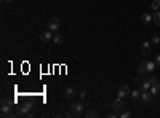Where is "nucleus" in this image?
Here are the masks:
<instances>
[{
  "instance_id": "obj_3",
  "label": "nucleus",
  "mask_w": 160,
  "mask_h": 118,
  "mask_svg": "<svg viewBox=\"0 0 160 118\" xmlns=\"http://www.w3.org/2000/svg\"><path fill=\"white\" fill-rule=\"evenodd\" d=\"M61 29V23H59V19L56 16H51V18H48V30H51L53 34H58Z\"/></svg>"
},
{
  "instance_id": "obj_7",
  "label": "nucleus",
  "mask_w": 160,
  "mask_h": 118,
  "mask_svg": "<svg viewBox=\"0 0 160 118\" xmlns=\"http://www.w3.org/2000/svg\"><path fill=\"white\" fill-rule=\"evenodd\" d=\"M152 43H151V41H143V43H141V53L144 54V56H149V54H151V46Z\"/></svg>"
},
{
  "instance_id": "obj_12",
  "label": "nucleus",
  "mask_w": 160,
  "mask_h": 118,
  "mask_svg": "<svg viewBox=\"0 0 160 118\" xmlns=\"http://www.w3.org/2000/svg\"><path fill=\"white\" fill-rule=\"evenodd\" d=\"M149 91L154 94V96H158V94H160V83H155V85H152Z\"/></svg>"
},
{
  "instance_id": "obj_21",
  "label": "nucleus",
  "mask_w": 160,
  "mask_h": 118,
  "mask_svg": "<svg viewBox=\"0 0 160 118\" xmlns=\"http://www.w3.org/2000/svg\"><path fill=\"white\" fill-rule=\"evenodd\" d=\"M151 43H152V45H158V43H160V37H158V35H154V37L151 38Z\"/></svg>"
},
{
  "instance_id": "obj_15",
  "label": "nucleus",
  "mask_w": 160,
  "mask_h": 118,
  "mask_svg": "<svg viewBox=\"0 0 160 118\" xmlns=\"http://www.w3.org/2000/svg\"><path fill=\"white\" fill-rule=\"evenodd\" d=\"M53 41H54L56 45H61V43H62V35H61L59 32H58V34H54V35H53Z\"/></svg>"
},
{
  "instance_id": "obj_22",
  "label": "nucleus",
  "mask_w": 160,
  "mask_h": 118,
  "mask_svg": "<svg viewBox=\"0 0 160 118\" xmlns=\"http://www.w3.org/2000/svg\"><path fill=\"white\" fill-rule=\"evenodd\" d=\"M79 98H80V101L85 102V101H87V93H85V91H80V93H79Z\"/></svg>"
},
{
  "instance_id": "obj_6",
  "label": "nucleus",
  "mask_w": 160,
  "mask_h": 118,
  "mask_svg": "<svg viewBox=\"0 0 160 118\" xmlns=\"http://www.w3.org/2000/svg\"><path fill=\"white\" fill-rule=\"evenodd\" d=\"M130 86L128 85H122L120 88H119V91H117V98H127V96H130Z\"/></svg>"
},
{
  "instance_id": "obj_1",
  "label": "nucleus",
  "mask_w": 160,
  "mask_h": 118,
  "mask_svg": "<svg viewBox=\"0 0 160 118\" xmlns=\"http://www.w3.org/2000/svg\"><path fill=\"white\" fill-rule=\"evenodd\" d=\"M0 110H2V116H15L18 113L13 112V102L8 101L6 98L2 99V107H0Z\"/></svg>"
},
{
  "instance_id": "obj_2",
  "label": "nucleus",
  "mask_w": 160,
  "mask_h": 118,
  "mask_svg": "<svg viewBox=\"0 0 160 118\" xmlns=\"http://www.w3.org/2000/svg\"><path fill=\"white\" fill-rule=\"evenodd\" d=\"M32 105H34V104L32 102H26V104H23V105H21V107H18V115H21V116H34L32 113H31V110H32Z\"/></svg>"
},
{
  "instance_id": "obj_26",
  "label": "nucleus",
  "mask_w": 160,
  "mask_h": 118,
  "mask_svg": "<svg viewBox=\"0 0 160 118\" xmlns=\"http://www.w3.org/2000/svg\"><path fill=\"white\" fill-rule=\"evenodd\" d=\"M3 2H5V3H10V2H13V0H3Z\"/></svg>"
},
{
  "instance_id": "obj_19",
  "label": "nucleus",
  "mask_w": 160,
  "mask_h": 118,
  "mask_svg": "<svg viewBox=\"0 0 160 118\" xmlns=\"http://www.w3.org/2000/svg\"><path fill=\"white\" fill-rule=\"evenodd\" d=\"M151 6H152V10L157 11V10L160 8V0H152V5H151Z\"/></svg>"
},
{
  "instance_id": "obj_5",
  "label": "nucleus",
  "mask_w": 160,
  "mask_h": 118,
  "mask_svg": "<svg viewBox=\"0 0 160 118\" xmlns=\"http://www.w3.org/2000/svg\"><path fill=\"white\" fill-rule=\"evenodd\" d=\"M154 98H155V96L152 94L149 89H143V91H141V101L144 104H151L152 101H154Z\"/></svg>"
},
{
  "instance_id": "obj_9",
  "label": "nucleus",
  "mask_w": 160,
  "mask_h": 118,
  "mask_svg": "<svg viewBox=\"0 0 160 118\" xmlns=\"http://www.w3.org/2000/svg\"><path fill=\"white\" fill-rule=\"evenodd\" d=\"M40 41H43V43H47V41H53V32L51 30H47L40 35Z\"/></svg>"
},
{
  "instance_id": "obj_16",
  "label": "nucleus",
  "mask_w": 160,
  "mask_h": 118,
  "mask_svg": "<svg viewBox=\"0 0 160 118\" xmlns=\"http://www.w3.org/2000/svg\"><path fill=\"white\" fill-rule=\"evenodd\" d=\"M154 24L155 26H160V10H157L155 15H154Z\"/></svg>"
},
{
  "instance_id": "obj_8",
  "label": "nucleus",
  "mask_w": 160,
  "mask_h": 118,
  "mask_svg": "<svg viewBox=\"0 0 160 118\" xmlns=\"http://www.w3.org/2000/svg\"><path fill=\"white\" fill-rule=\"evenodd\" d=\"M123 107H125V104H123V99H122V98H117V99L112 101V109L117 110V112H119V110H122Z\"/></svg>"
},
{
  "instance_id": "obj_10",
  "label": "nucleus",
  "mask_w": 160,
  "mask_h": 118,
  "mask_svg": "<svg viewBox=\"0 0 160 118\" xmlns=\"http://www.w3.org/2000/svg\"><path fill=\"white\" fill-rule=\"evenodd\" d=\"M130 98H131V102H138V101H141V89L138 88L136 91H131V93H130Z\"/></svg>"
},
{
  "instance_id": "obj_13",
  "label": "nucleus",
  "mask_w": 160,
  "mask_h": 118,
  "mask_svg": "<svg viewBox=\"0 0 160 118\" xmlns=\"http://www.w3.org/2000/svg\"><path fill=\"white\" fill-rule=\"evenodd\" d=\"M64 96H66V98H74V96H75V91H74V88L67 86V88L64 89Z\"/></svg>"
},
{
  "instance_id": "obj_11",
  "label": "nucleus",
  "mask_w": 160,
  "mask_h": 118,
  "mask_svg": "<svg viewBox=\"0 0 160 118\" xmlns=\"http://www.w3.org/2000/svg\"><path fill=\"white\" fill-rule=\"evenodd\" d=\"M138 72H140L141 75H144L146 72H147V62H146V61L140 62V66H138Z\"/></svg>"
},
{
  "instance_id": "obj_24",
  "label": "nucleus",
  "mask_w": 160,
  "mask_h": 118,
  "mask_svg": "<svg viewBox=\"0 0 160 118\" xmlns=\"http://www.w3.org/2000/svg\"><path fill=\"white\" fill-rule=\"evenodd\" d=\"M155 66H157V69H160V54L155 56Z\"/></svg>"
},
{
  "instance_id": "obj_25",
  "label": "nucleus",
  "mask_w": 160,
  "mask_h": 118,
  "mask_svg": "<svg viewBox=\"0 0 160 118\" xmlns=\"http://www.w3.org/2000/svg\"><path fill=\"white\" fill-rule=\"evenodd\" d=\"M107 116H109V118H117V116H119V115H117V110H115V112H110Z\"/></svg>"
},
{
  "instance_id": "obj_14",
  "label": "nucleus",
  "mask_w": 160,
  "mask_h": 118,
  "mask_svg": "<svg viewBox=\"0 0 160 118\" xmlns=\"http://www.w3.org/2000/svg\"><path fill=\"white\" fill-rule=\"evenodd\" d=\"M143 21H144L146 24H149L151 21H154V16H152L151 13H144V15H143Z\"/></svg>"
},
{
  "instance_id": "obj_23",
  "label": "nucleus",
  "mask_w": 160,
  "mask_h": 118,
  "mask_svg": "<svg viewBox=\"0 0 160 118\" xmlns=\"http://www.w3.org/2000/svg\"><path fill=\"white\" fill-rule=\"evenodd\" d=\"M130 115H131V113L128 112V110H125V112H122V113H120V116H122V118H128Z\"/></svg>"
},
{
  "instance_id": "obj_20",
  "label": "nucleus",
  "mask_w": 160,
  "mask_h": 118,
  "mask_svg": "<svg viewBox=\"0 0 160 118\" xmlns=\"http://www.w3.org/2000/svg\"><path fill=\"white\" fill-rule=\"evenodd\" d=\"M85 116H88V118H95V116H98V113H96L95 110H87Z\"/></svg>"
},
{
  "instance_id": "obj_4",
  "label": "nucleus",
  "mask_w": 160,
  "mask_h": 118,
  "mask_svg": "<svg viewBox=\"0 0 160 118\" xmlns=\"http://www.w3.org/2000/svg\"><path fill=\"white\" fill-rule=\"evenodd\" d=\"M85 110V102L83 101H74L72 102V116H80Z\"/></svg>"
},
{
  "instance_id": "obj_17",
  "label": "nucleus",
  "mask_w": 160,
  "mask_h": 118,
  "mask_svg": "<svg viewBox=\"0 0 160 118\" xmlns=\"http://www.w3.org/2000/svg\"><path fill=\"white\" fill-rule=\"evenodd\" d=\"M147 62V72H152V70H155V62H152V61H146Z\"/></svg>"
},
{
  "instance_id": "obj_18",
  "label": "nucleus",
  "mask_w": 160,
  "mask_h": 118,
  "mask_svg": "<svg viewBox=\"0 0 160 118\" xmlns=\"http://www.w3.org/2000/svg\"><path fill=\"white\" fill-rule=\"evenodd\" d=\"M143 81H144V77H136V78H135V85H136L138 88H141Z\"/></svg>"
}]
</instances>
